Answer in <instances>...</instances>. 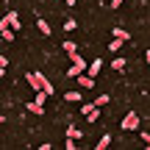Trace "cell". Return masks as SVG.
I'll list each match as a JSON object with an SVG mask.
<instances>
[{
    "label": "cell",
    "instance_id": "cell-13",
    "mask_svg": "<svg viewBox=\"0 0 150 150\" xmlns=\"http://www.w3.org/2000/svg\"><path fill=\"white\" fill-rule=\"evenodd\" d=\"M97 117H100V111H97V106H95V108H92V111H89V114H86V120H89V122H95V120H97Z\"/></svg>",
    "mask_w": 150,
    "mask_h": 150
},
{
    "label": "cell",
    "instance_id": "cell-16",
    "mask_svg": "<svg viewBox=\"0 0 150 150\" xmlns=\"http://www.w3.org/2000/svg\"><path fill=\"white\" fill-rule=\"evenodd\" d=\"M64 28H67V31H75V28H78V22H75V20H67Z\"/></svg>",
    "mask_w": 150,
    "mask_h": 150
},
{
    "label": "cell",
    "instance_id": "cell-10",
    "mask_svg": "<svg viewBox=\"0 0 150 150\" xmlns=\"http://www.w3.org/2000/svg\"><path fill=\"white\" fill-rule=\"evenodd\" d=\"M64 53L70 56V53H78V45L75 42H64Z\"/></svg>",
    "mask_w": 150,
    "mask_h": 150
},
{
    "label": "cell",
    "instance_id": "cell-3",
    "mask_svg": "<svg viewBox=\"0 0 150 150\" xmlns=\"http://www.w3.org/2000/svg\"><path fill=\"white\" fill-rule=\"evenodd\" d=\"M78 83H81V89H95V78H92V75H86V72L78 75Z\"/></svg>",
    "mask_w": 150,
    "mask_h": 150
},
{
    "label": "cell",
    "instance_id": "cell-19",
    "mask_svg": "<svg viewBox=\"0 0 150 150\" xmlns=\"http://www.w3.org/2000/svg\"><path fill=\"white\" fill-rule=\"evenodd\" d=\"M111 6H114V8H117V6H122V0H111Z\"/></svg>",
    "mask_w": 150,
    "mask_h": 150
},
{
    "label": "cell",
    "instance_id": "cell-17",
    "mask_svg": "<svg viewBox=\"0 0 150 150\" xmlns=\"http://www.w3.org/2000/svg\"><path fill=\"white\" fill-rule=\"evenodd\" d=\"M75 142H78V139H70V136H67V145H64V147H67V150H75Z\"/></svg>",
    "mask_w": 150,
    "mask_h": 150
},
{
    "label": "cell",
    "instance_id": "cell-1",
    "mask_svg": "<svg viewBox=\"0 0 150 150\" xmlns=\"http://www.w3.org/2000/svg\"><path fill=\"white\" fill-rule=\"evenodd\" d=\"M122 131H139V114H136V111H128V114H125Z\"/></svg>",
    "mask_w": 150,
    "mask_h": 150
},
{
    "label": "cell",
    "instance_id": "cell-8",
    "mask_svg": "<svg viewBox=\"0 0 150 150\" xmlns=\"http://www.w3.org/2000/svg\"><path fill=\"white\" fill-rule=\"evenodd\" d=\"M122 45H125L122 39H111V45H108V50H111V53H117V50L122 47Z\"/></svg>",
    "mask_w": 150,
    "mask_h": 150
},
{
    "label": "cell",
    "instance_id": "cell-6",
    "mask_svg": "<svg viewBox=\"0 0 150 150\" xmlns=\"http://www.w3.org/2000/svg\"><path fill=\"white\" fill-rule=\"evenodd\" d=\"M114 39H122V42H128V31H125V28H114Z\"/></svg>",
    "mask_w": 150,
    "mask_h": 150
},
{
    "label": "cell",
    "instance_id": "cell-21",
    "mask_svg": "<svg viewBox=\"0 0 150 150\" xmlns=\"http://www.w3.org/2000/svg\"><path fill=\"white\" fill-rule=\"evenodd\" d=\"M145 59H147V64H150V50H147V56H145Z\"/></svg>",
    "mask_w": 150,
    "mask_h": 150
},
{
    "label": "cell",
    "instance_id": "cell-7",
    "mask_svg": "<svg viewBox=\"0 0 150 150\" xmlns=\"http://www.w3.org/2000/svg\"><path fill=\"white\" fill-rule=\"evenodd\" d=\"M67 136H70V139H83V134H81L75 125H70V128H67Z\"/></svg>",
    "mask_w": 150,
    "mask_h": 150
},
{
    "label": "cell",
    "instance_id": "cell-14",
    "mask_svg": "<svg viewBox=\"0 0 150 150\" xmlns=\"http://www.w3.org/2000/svg\"><path fill=\"white\" fill-rule=\"evenodd\" d=\"M111 67H114V70H125V59H114Z\"/></svg>",
    "mask_w": 150,
    "mask_h": 150
},
{
    "label": "cell",
    "instance_id": "cell-18",
    "mask_svg": "<svg viewBox=\"0 0 150 150\" xmlns=\"http://www.w3.org/2000/svg\"><path fill=\"white\" fill-rule=\"evenodd\" d=\"M139 136H142V139H145V145L150 147V134H139Z\"/></svg>",
    "mask_w": 150,
    "mask_h": 150
},
{
    "label": "cell",
    "instance_id": "cell-9",
    "mask_svg": "<svg viewBox=\"0 0 150 150\" xmlns=\"http://www.w3.org/2000/svg\"><path fill=\"white\" fill-rule=\"evenodd\" d=\"M108 145H111V136H108V134H106V136H103V139H100V142H97V150H106Z\"/></svg>",
    "mask_w": 150,
    "mask_h": 150
},
{
    "label": "cell",
    "instance_id": "cell-5",
    "mask_svg": "<svg viewBox=\"0 0 150 150\" xmlns=\"http://www.w3.org/2000/svg\"><path fill=\"white\" fill-rule=\"evenodd\" d=\"M100 67H103V61H100V59H95V61L89 64V70H86V75H92V78H95V75L100 72Z\"/></svg>",
    "mask_w": 150,
    "mask_h": 150
},
{
    "label": "cell",
    "instance_id": "cell-2",
    "mask_svg": "<svg viewBox=\"0 0 150 150\" xmlns=\"http://www.w3.org/2000/svg\"><path fill=\"white\" fill-rule=\"evenodd\" d=\"M3 22H8V25L14 28V31H20V28H22V22H20V14H17V11H8V14L3 17Z\"/></svg>",
    "mask_w": 150,
    "mask_h": 150
},
{
    "label": "cell",
    "instance_id": "cell-12",
    "mask_svg": "<svg viewBox=\"0 0 150 150\" xmlns=\"http://www.w3.org/2000/svg\"><path fill=\"white\" fill-rule=\"evenodd\" d=\"M36 25H39V31H42V33H45V36H50V25H47V22H45V20H39V22H36Z\"/></svg>",
    "mask_w": 150,
    "mask_h": 150
},
{
    "label": "cell",
    "instance_id": "cell-11",
    "mask_svg": "<svg viewBox=\"0 0 150 150\" xmlns=\"http://www.w3.org/2000/svg\"><path fill=\"white\" fill-rule=\"evenodd\" d=\"M64 100H70V103H78V100H81V92H67V95H64Z\"/></svg>",
    "mask_w": 150,
    "mask_h": 150
},
{
    "label": "cell",
    "instance_id": "cell-15",
    "mask_svg": "<svg viewBox=\"0 0 150 150\" xmlns=\"http://www.w3.org/2000/svg\"><path fill=\"white\" fill-rule=\"evenodd\" d=\"M106 103H108V95H97V100H95V106H97V108L106 106Z\"/></svg>",
    "mask_w": 150,
    "mask_h": 150
},
{
    "label": "cell",
    "instance_id": "cell-20",
    "mask_svg": "<svg viewBox=\"0 0 150 150\" xmlns=\"http://www.w3.org/2000/svg\"><path fill=\"white\" fill-rule=\"evenodd\" d=\"M64 3H67V6H75V0H64Z\"/></svg>",
    "mask_w": 150,
    "mask_h": 150
},
{
    "label": "cell",
    "instance_id": "cell-4",
    "mask_svg": "<svg viewBox=\"0 0 150 150\" xmlns=\"http://www.w3.org/2000/svg\"><path fill=\"white\" fill-rule=\"evenodd\" d=\"M28 111H31V114H39V117H42V114H45V106H42V103H36V100H33V103H28Z\"/></svg>",
    "mask_w": 150,
    "mask_h": 150
}]
</instances>
